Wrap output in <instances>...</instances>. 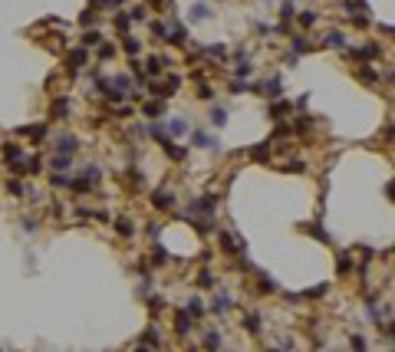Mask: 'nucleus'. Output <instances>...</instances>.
<instances>
[{"label": "nucleus", "instance_id": "nucleus-4", "mask_svg": "<svg viewBox=\"0 0 395 352\" xmlns=\"http://www.w3.org/2000/svg\"><path fill=\"white\" fill-rule=\"evenodd\" d=\"M20 135H27V138H30V142H46V135H50V125H46V122H40V125H30V129H20Z\"/></svg>", "mask_w": 395, "mask_h": 352}, {"label": "nucleus", "instance_id": "nucleus-14", "mask_svg": "<svg viewBox=\"0 0 395 352\" xmlns=\"http://www.w3.org/2000/svg\"><path fill=\"white\" fill-rule=\"evenodd\" d=\"M191 323H195V319L188 316V309H185V313H175V332H178V336H188Z\"/></svg>", "mask_w": 395, "mask_h": 352}, {"label": "nucleus", "instance_id": "nucleus-35", "mask_svg": "<svg viewBox=\"0 0 395 352\" xmlns=\"http://www.w3.org/2000/svg\"><path fill=\"white\" fill-rule=\"evenodd\" d=\"M96 56H99V59H112V56H115V46H112V43H102Z\"/></svg>", "mask_w": 395, "mask_h": 352}, {"label": "nucleus", "instance_id": "nucleus-37", "mask_svg": "<svg viewBox=\"0 0 395 352\" xmlns=\"http://www.w3.org/2000/svg\"><path fill=\"white\" fill-rule=\"evenodd\" d=\"M99 43H102V36H99L96 30H89V33L83 36V46H99Z\"/></svg>", "mask_w": 395, "mask_h": 352}, {"label": "nucleus", "instance_id": "nucleus-13", "mask_svg": "<svg viewBox=\"0 0 395 352\" xmlns=\"http://www.w3.org/2000/svg\"><path fill=\"white\" fill-rule=\"evenodd\" d=\"M50 165H53L56 171H73V155H63V152H56L53 158H50Z\"/></svg>", "mask_w": 395, "mask_h": 352}, {"label": "nucleus", "instance_id": "nucleus-21", "mask_svg": "<svg viewBox=\"0 0 395 352\" xmlns=\"http://www.w3.org/2000/svg\"><path fill=\"white\" fill-rule=\"evenodd\" d=\"M251 158H254V162H267V158H270V142L254 145V148H251Z\"/></svg>", "mask_w": 395, "mask_h": 352}, {"label": "nucleus", "instance_id": "nucleus-45", "mask_svg": "<svg viewBox=\"0 0 395 352\" xmlns=\"http://www.w3.org/2000/svg\"><path fill=\"white\" fill-rule=\"evenodd\" d=\"M310 129H313V122H310V119H300V122H296V132H300V135L310 132Z\"/></svg>", "mask_w": 395, "mask_h": 352}, {"label": "nucleus", "instance_id": "nucleus-34", "mask_svg": "<svg viewBox=\"0 0 395 352\" xmlns=\"http://www.w3.org/2000/svg\"><path fill=\"white\" fill-rule=\"evenodd\" d=\"M165 63H168L165 56H152V59H148V66H145V69H148V73H158V69H162Z\"/></svg>", "mask_w": 395, "mask_h": 352}, {"label": "nucleus", "instance_id": "nucleus-26", "mask_svg": "<svg viewBox=\"0 0 395 352\" xmlns=\"http://www.w3.org/2000/svg\"><path fill=\"white\" fill-rule=\"evenodd\" d=\"M40 171H43V158H40V155H30V158H27V175H40Z\"/></svg>", "mask_w": 395, "mask_h": 352}, {"label": "nucleus", "instance_id": "nucleus-36", "mask_svg": "<svg viewBox=\"0 0 395 352\" xmlns=\"http://www.w3.org/2000/svg\"><path fill=\"white\" fill-rule=\"evenodd\" d=\"M165 27H168V23H158V20L152 23V36H155V40H165V36H168V30H165Z\"/></svg>", "mask_w": 395, "mask_h": 352}, {"label": "nucleus", "instance_id": "nucleus-32", "mask_svg": "<svg viewBox=\"0 0 395 352\" xmlns=\"http://www.w3.org/2000/svg\"><path fill=\"white\" fill-rule=\"evenodd\" d=\"M115 30H119V33H129V13H115Z\"/></svg>", "mask_w": 395, "mask_h": 352}, {"label": "nucleus", "instance_id": "nucleus-48", "mask_svg": "<svg viewBox=\"0 0 395 352\" xmlns=\"http://www.w3.org/2000/svg\"><path fill=\"white\" fill-rule=\"evenodd\" d=\"M198 96H201V99H211V86H208V82L198 86Z\"/></svg>", "mask_w": 395, "mask_h": 352}, {"label": "nucleus", "instance_id": "nucleus-52", "mask_svg": "<svg viewBox=\"0 0 395 352\" xmlns=\"http://www.w3.org/2000/svg\"><path fill=\"white\" fill-rule=\"evenodd\" d=\"M135 352H152V349H148V346H139V349H135Z\"/></svg>", "mask_w": 395, "mask_h": 352}, {"label": "nucleus", "instance_id": "nucleus-17", "mask_svg": "<svg viewBox=\"0 0 395 352\" xmlns=\"http://www.w3.org/2000/svg\"><path fill=\"white\" fill-rule=\"evenodd\" d=\"M230 306H234V303H230L227 293H218V297H214V303H211V313H227Z\"/></svg>", "mask_w": 395, "mask_h": 352}, {"label": "nucleus", "instance_id": "nucleus-29", "mask_svg": "<svg viewBox=\"0 0 395 352\" xmlns=\"http://www.w3.org/2000/svg\"><path fill=\"white\" fill-rule=\"evenodd\" d=\"M310 50H313V43H310V40H303V36H296V40H293V56L310 53Z\"/></svg>", "mask_w": 395, "mask_h": 352}, {"label": "nucleus", "instance_id": "nucleus-39", "mask_svg": "<svg viewBox=\"0 0 395 352\" xmlns=\"http://www.w3.org/2000/svg\"><path fill=\"white\" fill-rule=\"evenodd\" d=\"M211 122H214V125H224V122H227V112H224V109H211Z\"/></svg>", "mask_w": 395, "mask_h": 352}, {"label": "nucleus", "instance_id": "nucleus-49", "mask_svg": "<svg viewBox=\"0 0 395 352\" xmlns=\"http://www.w3.org/2000/svg\"><path fill=\"white\" fill-rule=\"evenodd\" d=\"M145 17H148L145 7H135V10H132V20H145Z\"/></svg>", "mask_w": 395, "mask_h": 352}, {"label": "nucleus", "instance_id": "nucleus-33", "mask_svg": "<svg viewBox=\"0 0 395 352\" xmlns=\"http://www.w3.org/2000/svg\"><path fill=\"white\" fill-rule=\"evenodd\" d=\"M227 89H230V92H247V89H251V82H244V79H230Z\"/></svg>", "mask_w": 395, "mask_h": 352}, {"label": "nucleus", "instance_id": "nucleus-6", "mask_svg": "<svg viewBox=\"0 0 395 352\" xmlns=\"http://www.w3.org/2000/svg\"><path fill=\"white\" fill-rule=\"evenodd\" d=\"M142 112L148 115V119H162V115H165V99H155V96H152V99H145Z\"/></svg>", "mask_w": 395, "mask_h": 352}, {"label": "nucleus", "instance_id": "nucleus-19", "mask_svg": "<svg viewBox=\"0 0 395 352\" xmlns=\"http://www.w3.org/2000/svg\"><path fill=\"white\" fill-rule=\"evenodd\" d=\"M86 59H89V50H86V46H79V50H73V53H69V66L79 69L83 63H86Z\"/></svg>", "mask_w": 395, "mask_h": 352}, {"label": "nucleus", "instance_id": "nucleus-7", "mask_svg": "<svg viewBox=\"0 0 395 352\" xmlns=\"http://www.w3.org/2000/svg\"><path fill=\"white\" fill-rule=\"evenodd\" d=\"M185 132H188L185 119H168L165 122V135H168V138H178V135H185Z\"/></svg>", "mask_w": 395, "mask_h": 352}, {"label": "nucleus", "instance_id": "nucleus-53", "mask_svg": "<svg viewBox=\"0 0 395 352\" xmlns=\"http://www.w3.org/2000/svg\"><path fill=\"white\" fill-rule=\"evenodd\" d=\"M191 352H198V349H191Z\"/></svg>", "mask_w": 395, "mask_h": 352}, {"label": "nucleus", "instance_id": "nucleus-8", "mask_svg": "<svg viewBox=\"0 0 395 352\" xmlns=\"http://www.w3.org/2000/svg\"><path fill=\"white\" fill-rule=\"evenodd\" d=\"M142 342L148 346V349H162L165 342H162V332H158V326H148V329L142 332Z\"/></svg>", "mask_w": 395, "mask_h": 352}, {"label": "nucleus", "instance_id": "nucleus-24", "mask_svg": "<svg viewBox=\"0 0 395 352\" xmlns=\"http://www.w3.org/2000/svg\"><path fill=\"white\" fill-rule=\"evenodd\" d=\"M286 109H290V102H286V99H274V102H270V109H267V112H270L274 119H280V115H286Z\"/></svg>", "mask_w": 395, "mask_h": 352}, {"label": "nucleus", "instance_id": "nucleus-28", "mask_svg": "<svg viewBox=\"0 0 395 352\" xmlns=\"http://www.w3.org/2000/svg\"><path fill=\"white\" fill-rule=\"evenodd\" d=\"M115 231H119L122 237H132V234H135V227H132L129 217H119V220H115Z\"/></svg>", "mask_w": 395, "mask_h": 352}, {"label": "nucleus", "instance_id": "nucleus-30", "mask_svg": "<svg viewBox=\"0 0 395 352\" xmlns=\"http://www.w3.org/2000/svg\"><path fill=\"white\" fill-rule=\"evenodd\" d=\"M204 349H208V352L221 349V336H218V332H208V336H204Z\"/></svg>", "mask_w": 395, "mask_h": 352}, {"label": "nucleus", "instance_id": "nucleus-12", "mask_svg": "<svg viewBox=\"0 0 395 352\" xmlns=\"http://www.w3.org/2000/svg\"><path fill=\"white\" fill-rule=\"evenodd\" d=\"M152 204H155V208H171V204H175V194L165 191V188H158V191L152 194Z\"/></svg>", "mask_w": 395, "mask_h": 352}, {"label": "nucleus", "instance_id": "nucleus-10", "mask_svg": "<svg viewBox=\"0 0 395 352\" xmlns=\"http://www.w3.org/2000/svg\"><path fill=\"white\" fill-rule=\"evenodd\" d=\"M280 89H283V79H280V76H270L267 82H260V92L274 96V99H280Z\"/></svg>", "mask_w": 395, "mask_h": 352}, {"label": "nucleus", "instance_id": "nucleus-27", "mask_svg": "<svg viewBox=\"0 0 395 352\" xmlns=\"http://www.w3.org/2000/svg\"><path fill=\"white\" fill-rule=\"evenodd\" d=\"M208 17H211L208 3H195V7H191V20H208Z\"/></svg>", "mask_w": 395, "mask_h": 352}, {"label": "nucleus", "instance_id": "nucleus-40", "mask_svg": "<svg viewBox=\"0 0 395 352\" xmlns=\"http://www.w3.org/2000/svg\"><path fill=\"white\" fill-rule=\"evenodd\" d=\"M349 349L352 352H366V339H362V336H352V339H349Z\"/></svg>", "mask_w": 395, "mask_h": 352}, {"label": "nucleus", "instance_id": "nucleus-43", "mask_svg": "<svg viewBox=\"0 0 395 352\" xmlns=\"http://www.w3.org/2000/svg\"><path fill=\"white\" fill-rule=\"evenodd\" d=\"M286 135H290V125H286V122H280V125L274 129V138H286Z\"/></svg>", "mask_w": 395, "mask_h": 352}, {"label": "nucleus", "instance_id": "nucleus-23", "mask_svg": "<svg viewBox=\"0 0 395 352\" xmlns=\"http://www.w3.org/2000/svg\"><path fill=\"white\" fill-rule=\"evenodd\" d=\"M53 119H69V99H56L53 102Z\"/></svg>", "mask_w": 395, "mask_h": 352}, {"label": "nucleus", "instance_id": "nucleus-25", "mask_svg": "<svg viewBox=\"0 0 395 352\" xmlns=\"http://www.w3.org/2000/svg\"><path fill=\"white\" fill-rule=\"evenodd\" d=\"M244 329H247V332H260V313H247V316H244Z\"/></svg>", "mask_w": 395, "mask_h": 352}, {"label": "nucleus", "instance_id": "nucleus-46", "mask_svg": "<svg viewBox=\"0 0 395 352\" xmlns=\"http://www.w3.org/2000/svg\"><path fill=\"white\" fill-rule=\"evenodd\" d=\"M326 46H342V33H329L326 36Z\"/></svg>", "mask_w": 395, "mask_h": 352}, {"label": "nucleus", "instance_id": "nucleus-16", "mask_svg": "<svg viewBox=\"0 0 395 352\" xmlns=\"http://www.w3.org/2000/svg\"><path fill=\"white\" fill-rule=\"evenodd\" d=\"M204 313H208V309H204V303H201L198 297L188 299V316H191V319H204Z\"/></svg>", "mask_w": 395, "mask_h": 352}, {"label": "nucleus", "instance_id": "nucleus-20", "mask_svg": "<svg viewBox=\"0 0 395 352\" xmlns=\"http://www.w3.org/2000/svg\"><path fill=\"white\" fill-rule=\"evenodd\" d=\"M191 142H195L198 148H218V138H211V135H204V132H195Z\"/></svg>", "mask_w": 395, "mask_h": 352}, {"label": "nucleus", "instance_id": "nucleus-11", "mask_svg": "<svg viewBox=\"0 0 395 352\" xmlns=\"http://www.w3.org/2000/svg\"><path fill=\"white\" fill-rule=\"evenodd\" d=\"M234 237H237V234H221V237H218V244H221V250H224V253H237L244 247V244L234 241Z\"/></svg>", "mask_w": 395, "mask_h": 352}, {"label": "nucleus", "instance_id": "nucleus-15", "mask_svg": "<svg viewBox=\"0 0 395 352\" xmlns=\"http://www.w3.org/2000/svg\"><path fill=\"white\" fill-rule=\"evenodd\" d=\"M162 148H165V152H168V155H171V162H185V148H181V145H175V142H171V138H165V142H162Z\"/></svg>", "mask_w": 395, "mask_h": 352}, {"label": "nucleus", "instance_id": "nucleus-47", "mask_svg": "<svg viewBox=\"0 0 395 352\" xmlns=\"http://www.w3.org/2000/svg\"><path fill=\"white\" fill-rule=\"evenodd\" d=\"M165 260H168V253H165V247H155V264L162 267Z\"/></svg>", "mask_w": 395, "mask_h": 352}, {"label": "nucleus", "instance_id": "nucleus-41", "mask_svg": "<svg viewBox=\"0 0 395 352\" xmlns=\"http://www.w3.org/2000/svg\"><path fill=\"white\" fill-rule=\"evenodd\" d=\"M139 50H142L139 40H125V53H129V56H139Z\"/></svg>", "mask_w": 395, "mask_h": 352}, {"label": "nucleus", "instance_id": "nucleus-51", "mask_svg": "<svg viewBox=\"0 0 395 352\" xmlns=\"http://www.w3.org/2000/svg\"><path fill=\"white\" fill-rule=\"evenodd\" d=\"M313 20H316V13H300V27H303V23H313Z\"/></svg>", "mask_w": 395, "mask_h": 352}, {"label": "nucleus", "instance_id": "nucleus-22", "mask_svg": "<svg viewBox=\"0 0 395 352\" xmlns=\"http://www.w3.org/2000/svg\"><path fill=\"white\" fill-rule=\"evenodd\" d=\"M50 181H53V188H66V191L73 188V175H69V171H66V175H63V171H56Z\"/></svg>", "mask_w": 395, "mask_h": 352}, {"label": "nucleus", "instance_id": "nucleus-1", "mask_svg": "<svg viewBox=\"0 0 395 352\" xmlns=\"http://www.w3.org/2000/svg\"><path fill=\"white\" fill-rule=\"evenodd\" d=\"M3 162L10 165V175H27V155H23L20 145H13V142L3 145Z\"/></svg>", "mask_w": 395, "mask_h": 352}, {"label": "nucleus", "instance_id": "nucleus-2", "mask_svg": "<svg viewBox=\"0 0 395 352\" xmlns=\"http://www.w3.org/2000/svg\"><path fill=\"white\" fill-rule=\"evenodd\" d=\"M382 53V50H379V46L375 43H369V46H359V50H349V59H356V63H369V59H375V56Z\"/></svg>", "mask_w": 395, "mask_h": 352}, {"label": "nucleus", "instance_id": "nucleus-18", "mask_svg": "<svg viewBox=\"0 0 395 352\" xmlns=\"http://www.w3.org/2000/svg\"><path fill=\"white\" fill-rule=\"evenodd\" d=\"M185 36H188L185 27H181V23H171V30H168V36H165V40H168V43H185Z\"/></svg>", "mask_w": 395, "mask_h": 352}, {"label": "nucleus", "instance_id": "nucleus-3", "mask_svg": "<svg viewBox=\"0 0 395 352\" xmlns=\"http://www.w3.org/2000/svg\"><path fill=\"white\" fill-rule=\"evenodd\" d=\"M214 208H218V194H204L201 201H195V204H191V211H195V214H204V217H211V214H214Z\"/></svg>", "mask_w": 395, "mask_h": 352}, {"label": "nucleus", "instance_id": "nucleus-50", "mask_svg": "<svg viewBox=\"0 0 395 352\" xmlns=\"http://www.w3.org/2000/svg\"><path fill=\"white\" fill-rule=\"evenodd\" d=\"M198 283H201V286H211V283H214V276H211V273H208V270H204V273H201V276H198Z\"/></svg>", "mask_w": 395, "mask_h": 352}, {"label": "nucleus", "instance_id": "nucleus-38", "mask_svg": "<svg viewBox=\"0 0 395 352\" xmlns=\"http://www.w3.org/2000/svg\"><path fill=\"white\" fill-rule=\"evenodd\" d=\"M359 79L366 82V86H372V82H375V73H372L369 66H362V69H359Z\"/></svg>", "mask_w": 395, "mask_h": 352}, {"label": "nucleus", "instance_id": "nucleus-42", "mask_svg": "<svg viewBox=\"0 0 395 352\" xmlns=\"http://www.w3.org/2000/svg\"><path fill=\"white\" fill-rule=\"evenodd\" d=\"M283 171H290V175H300V171H307V165H303V162H290V165H283Z\"/></svg>", "mask_w": 395, "mask_h": 352}, {"label": "nucleus", "instance_id": "nucleus-9", "mask_svg": "<svg viewBox=\"0 0 395 352\" xmlns=\"http://www.w3.org/2000/svg\"><path fill=\"white\" fill-rule=\"evenodd\" d=\"M3 188L10 191L13 198H23V194H27V185H23V178H20V175H10L7 181H3Z\"/></svg>", "mask_w": 395, "mask_h": 352}, {"label": "nucleus", "instance_id": "nucleus-5", "mask_svg": "<svg viewBox=\"0 0 395 352\" xmlns=\"http://www.w3.org/2000/svg\"><path fill=\"white\" fill-rule=\"evenodd\" d=\"M76 148H79V138H76V135H69V132H66V135H56V152L73 155Z\"/></svg>", "mask_w": 395, "mask_h": 352}, {"label": "nucleus", "instance_id": "nucleus-44", "mask_svg": "<svg viewBox=\"0 0 395 352\" xmlns=\"http://www.w3.org/2000/svg\"><path fill=\"white\" fill-rule=\"evenodd\" d=\"M349 270H352V260L342 253V257H339V273H349Z\"/></svg>", "mask_w": 395, "mask_h": 352}, {"label": "nucleus", "instance_id": "nucleus-31", "mask_svg": "<svg viewBox=\"0 0 395 352\" xmlns=\"http://www.w3.org/2000/svg\"><path fill=\"white\" fill-rule=\"evenodd\" d=\"M198 53H208L211 59H227V50H224V46H208V50H198Z\"/></svg>", "mask_w": 395, "mask_h": 352}]
</instances>
